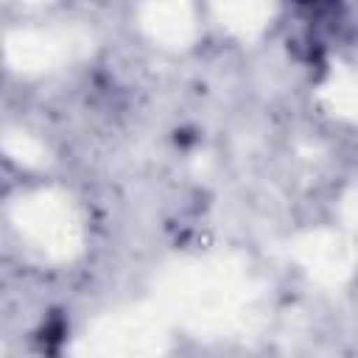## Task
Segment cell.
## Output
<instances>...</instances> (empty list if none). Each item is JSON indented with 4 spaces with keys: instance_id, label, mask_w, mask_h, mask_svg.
<instances>
[{
    "instance_id": "obj_1",
    "label": "cell",
    "mask_w": 358,
    "mask_h": 358,
    "mask_svg": "<svg viewBox=\"0 0 358 358\" xmlns=\"http://www.w3.org/2000/svg\"><path fill=\"white\" fill-rule=\"evenodd\" d=\"M299 3H308V0H299Z\"/></svg>"
}]
</instances>
